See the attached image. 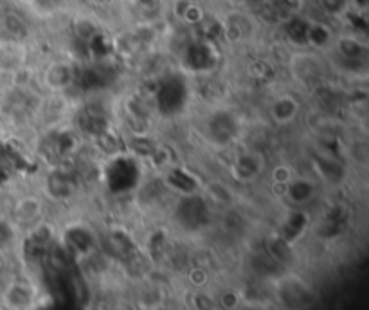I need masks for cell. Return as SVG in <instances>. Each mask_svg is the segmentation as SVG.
Here are the masks:
<instances>
[{"mask_svg": "<svg viewBox=\"0 0 369 310\" xmlns=\"http://www.w3.org/2000/svg\"><path fill=\"white\" fill-rule=\"evenodd\" d=\"M20 238L22 231L16 227L15 222L8 217V213H0V254L16 256Z\"/></svg>", "mask_w": 369, "mask_h": 310, "instance_id": "obj_26", "label": "cell"}, {"mask_svg": "<svg viewBox=\"0 0 369 310\" xmlns=\"http://www.w3.org/2000/svg\"><path fill=\"white\" fill-rule=\"evenodd\" d=\"M249 76L254 81L263 85H269L274 76V67L267 60H256L249 65Z\"/></svg>", "mask_w": 369, "mask_h": 310, "instance_id": "obj_30", "label": "cell"}, {"mask_svg": "<svg viewBox=\"0 0 369 310\" xmlns=\"http://www.w3.org/2000/svg\"><path fill=\"white\" fill-rule=\"evenodd\" d=\"M168 226L179 237L195 240L209 234L217 227L218 213L200 193L173 197L168 208Z\"/></svg>", "mask_w": 369, "mask_h": 310, "instance_id": "obj_1", "label": "cell"}, {"mask_svg": "<svg viewBox=\"0 0 369 310\" xmlns=\"http://www.w3.org/2000/svg\"><path fill=\"white\" fill-rule=\"evenodd\" d=\"M310 165H312L313 177L317 179L321 186H328V188H341L349 177L348 166L344 165L337 153L326 152V150L319 148L310 157Z\"/></svg>", "mask_w": 369, "mask_h": 310, "instance_id": "obj_15", "label": "cell"}, {"mask_svg": "<svg viewBox=\"0 0 369 310\" xmlns=\"http://www.w3.org/2000/svg\"><path fill=\"white\" fill-rule=\"evenodd\" d=\"M335 38V32L326 22L310 20L308 37H306V49H312L315 53L321 51H329Z\"/></svg>", "mask_w": 369, "mask_h": 310, "instance_id": "obj_25", "label": "cell"}, {"mask_svg": "<svg viewBox=\"0 0 369 310\" xmlns=\"http://www.w3.org/2000/svg\"><path fill=\"white\" fill-rule=\"evenodd\" d=\"M49 302L44 280L18 269L0 285L2 310H40Z\"/></svg>", "mask_w": 369, "mask_h": 310, "instance_id": "obj_4", "label": "cell"}, {"mask_svg": "<svg viewBox=\"0 0 369 310\" xmlns=\"http://www.w3.org/2000/svg\"><path fill=\"white\" fill-rule=\"evenodd\" d=\"M146 93L152 100L155 117L159 119H177L184 116L195 96L189 76L181 68H169L152 78V87Z\"/></svg>", "mask_w": 369, "mask_h": 310, "instance_id": "obj_2", "label": "cell"}, {"mask_svg": "<svg viewBox=\"0 0 369 310\" xmlns=\"http://www.w3.org/2000/svg\"><path fill=\"white\" fill-rule=\"evenodd\" d=\"M146 165L132 153L121 152L112 157L99 161V177L97 182L110 197H133L139 186L146 179Z\"/></svg>", "mask_w": 369, "mask_h": 310, "instance_id": "obj_3", "label": "cell"}, {"mask_svg": "<svg viewBox=\"0 0 369 310\" xmlns=\"http://www.w3.org/2000/svg\"><path fill=\"white\" fill-rule=\"evenodd\" d=\"M8 217L16 224V227L24 233L25 229L49 217V202L45 201L40 191H24L16 195L6 211Z\"/></svg>", "mask_w": 369, "mask_h": 310, "instance_id": "obj_12", "label": "cell"}, {"mask_svg": "<svg viewBox=\"0 0 369 310\" xmlns=\"http://www.w3.org/2000/svg\"><path fill=\"white\" fill-rule=\"evenodd\" d=\"M297 175L296 168L289 162H277L272 168L267 169V177L270 182V191H272L274 197H277L281 201L283 197V191H285V186L292 181Z\"/></svg>", "mask_w": 369, "mask_h": 310, "instance_id": "obj_28", "label": "cell"}, {"mask_svg": "<svg viewBox=\"0 0 369 310\" xmlns=\"http://www.w3.org/2000/svg\"><path fill=\"white\" fill-rule=\"evenodd\" d=\"M2 28H4L8 40L11 42H24L29 35V28L20 15L8 11L2 16Z\"/></svg>", "mask_w": 369, "mask_h": 310, "instance_id": "obj_29", "label": "cell"}, {"mask_svg": "<svg viewBox=\"0 0 369 310\" xmlns=\"http://www.w3.org/2000/svg\"><path fill=\"white\" fill-rule=\"evenodd\" d=\"M243 267L247 276L256 280H263V282H272L276 276H279L281 273H285L277 263H274L272 260L267 256V253L261 249L260 246L245 253Z\"/></svg>", "mask_w": 369, "mask_h": 310, "instance_id": "obj_22", "label": "cell"}, {"mask_svg": "<svg viewBox=\"0 0 369 310\" xmlns=\"http://www.w3.org/2000/svg\"><path fill=\"white\" fill-rule=\"evenodd\" d=\"M20 269L16 256H9V254H0V285L11 276L13 273Z\"/></svg>", "mask_w": 369, "mask_h": 310, "instance_id": "obj_32", "label": "cell"}, {"mask_svg": "<svg viewBox=\"0 0 369 310\" xmlns=\"http://www.w3.org/2000/svg\"><path fill=\"white\" fill-rule=\"evenodd\" d=\"M310 20L301 16L299 13L296 15H289L285 22H283V32L285 38L297 49H306V37H308Z\"/></svg>", "mask_w": 369, "mask_h": 310, "instance_id": "obj_27", "label": "cell"}, {"mask_svg": "<svg viewBox=\"0 0 369 310\" xmlns=\"http://www.w3.org/2000/svg\"><path fill=\"white\" fill-rule=\"evenodd\" d=\"M369 0H349V8H355L357 13H364L368 8Z\"/></svg>", "mask_w": 369, "mask_h": 310, "instance_id": "obj_37", "label": "cell"}, {"mask_svg": "<svg viewBox=\"0 0 369 310\" xmlns=\"http://www.w3.org/2000/svg\"><path fill=\"white\" fill-rule=\"evenodd\" d=\"M329 51L333 53V68L344 73L351 80L365 76V73H368L369 51L368 44L358 35H355V32L335 35Z\"/></svg>", "mask_w": 369, "mask_h": 310, "instance_id": "obj_9", "label": "cell"}, {"mask_svg": "<svg viewBox=\"0 0 369 310\" xmlns=\"http://www.w3.org/2000/svg\"><path fill=\"white\" fill-rule=\"evenodd\" d=\"M312 226L313 217L310 210H306V208H286V211L281 215V218L272 229L279 233L285 240H289L290 244L299 246L312 233Z\"/></svg>", "mask_w": 369, "mask_h": 310, "instance_id": "obj_17", "label": "cell"}, {"mask_svg": "<svg viewBox=\"0 0 369 310\" xmlns=\"http://www.w3.org/2000/svg\"><path fill=\"white\" fill-rule=\"evenodd\" d=\"M202 133L211 148L229 150L240 143L243 136V121L236 109L225 103H214L204 116Z\"/></svg>", "mask_w": 369, "mask_h": 310, "instance_id": "obj_6", "label": "cell"}, {"mask_svg": "<svg viewBox=\"0 0 369 310\" xmlns=\"http://www.w3.org/2000/svg\"><path fill=\"white\" fill-rule=\"evenodd\" d=\"M159 177H161L164 188L168 189L169 195H173V197H179V195L200 193L202 184H204L200 175H198L195 169L182 165V162L168 168L164 174H161Z\"/></svg>", "mask_w": 369, "mask_h": 310, "instance_id": "obj_19", "label": "cell"}, {"mask_svg": "<svg viewBox=\"0 0 369 310\" xmlns=\"http://www.w3.org/2000/svg\"><path fill=\"white\" fill-rule=\"evenodd\" d=\"M222 53L217 42L195 38L181 49L179 68L188 76H213L220 68Z\"/></svg>", "mask_w": 369, "mask_h": 310, "instance_id": "obj_10", "label": "cell"}, {"mask_svg": "<svg viewBox=\"0 0 369 310\" xmlns=\"http://www.w3.org/2000/svg\"><path fill=\"white\" fill-rule=\"evenodd\" d=\"M81 181L78 179L73 159L58 165H47L40 177V191L49 205H67L80 195Z\"/></svg>", "mask_w": 369, "mask_h": 310, "instance_id": "obj_8", "label": "cell"}, {"mask_svg": "<svg viewBox=\"0 0 369 310\" xmlns=\"http://www.w3.org/2000/svg\"><path fill=\"white\" fill-rule=\"evenodd\" d=\"M260 247L267 253V256L272 260L274 263L281 267L283 270H297L301 266V253H299V246H294L289 240L276 233L274 229L267 231L261 237Z\"/></svg>", "mask_w": 369, "mask_h": 310, "instance_id": "obj_16", "label": "cell"}, {"mask_svg": "<svg viewBox=\"0 0 369 310\" xmlns=\"http://www.w3.org/2000/svg\"><path fill=\"white\" fill-rule=\"evenodd\" d=\"M25 65L28 60H25V47L22 42L6 40L0 44V74L13 76Z\"/></svg>", "mask_w": 369, "mask_h": 310, "instance_id": "obj_23", "label": "cell"}, {"mask_svg": "<svg viewBox=\"0 0 369 310\" xmlns=\"http://www.w3.org/2000/svg\"><path fill=\"white\" fill-rule=\"evenodd\" d=\"M303 105L299 96L294 93H277L276 96L270 97L269 105H267V114H269L270 121L279 129L292 126L294 123L301 117Z\"/></svg>", "mask_w": 369, "mask_h": 310, "instance_id": "obj_20", "label": "cell"}, {"mask_svg": "<svg viewBox=\"0 0 369 310\" xmlns=\"http://www.w3.org/2000/svg\"><path fill=\"white\" fill-rule=\"evenodd\" d=\"M58 244L71 262L78 263L99 249V227L87 218H68L58 224Z\"/></svg>", "mask_w": 369, "mask_h": 310, "instance_id": "obj_7", "label": "cell"}, {"mask_svg": "<svg viewBox=\"0 0 369 310\" xmlns=\"http://www.w3.org/2000/svg\"><path fill=\"white\" fill-rule=\"evenodd\" d=\"M322 11L328 16L339 18V16H346L349 8V0H317Z\"/></svg>", "mask_w": 369, "mask_h": 310, "instance_id": "obj_31", "label": "cell"}, {"mask_svg": "<svg viewBox=\"0 0 369 310\" xmlns=\"http://www.w3.org/2000/svg\"><path fill=\"white\" fill-rule=\"evenodd\" d=\"M204 18H205L204 8H202V6L198 4V2H195V0H193L191 6H189L188 11H186L184 18H182V22H184L186 25H191V28H197V25L200 24V22L204 20Z\"/></svg>", "mask_w": 369, "mask_h": 310, "instance_id": "obj_33", "label": "cell"}, {"mask_svg": "<svg viewBox=\"0 0 369 310\" xmlns=\"http://www.w3.org/2000/svg\"><path fill=\"white\" fill-rule=\"evenodd\" d=\"M179 162L181 161H179V153L177 150H175V146L164 141H157L155 150H153L152 157L148 159L146 166H150L155 175H161L164 174L168 168L179 165Z\"/></svg>", "mask_w": 369, "mask_h": 310, "instance_id": "obj_24", "label": "cell"}, {"mask_svg": "<svg viewBox=\"0 0 369 310\" xmlns=\"http://www.w3.org/2000/svg\"><path fill=\"white\" fill-rule=\"evenodd\" d=\"M0 310H2V309H0Z\"/></svg>", "mask_w": 369, "mask_h": 310, "instance_id": "obj_38", "label": "cell"}, {"mask_svg": "<svg viewBox=\"0 0 369 310\" xmlns=\"http://www.w3.org/2000/svg\"><path fill=\"white\" fill-rule=\"evenodd\" d=\"M76 64L71 60H52L45 65L37 76L38 85L44 93L52 96H65L74 89Z\"/></svg>", "mask_w": 369, "mask_h": 310, "instance_id": "obj_14", "label": "cell"}, {"mask_svg": "<svg viewBox=\"0 0 369 310\" xmlns=\"http://www.w3.org/2000/svg\"><path fill=\"white\" fill-rule=\"evenodd\" d=\"M193 0H173L171 4V11H173V16L177 18V20L182 22V18H184L186 11H188V8L191 6Z\"/></svg>", "mask_w": 369, "mask_h": 310, "instance_id": "obj_34", "label": "cell"}, {"mask_svg": "<svg viewBox=\"0 0 369 310\" xmlns=\"http://www.w3.org/2000/svg\"><path fill=\"white\" fill-rule=\"evenodd\" d=\"M269 161L258 148H241L229 162V177L238 186H254L267 175Z\"/></svg>", "mask_w": 369, "mask_h": 310, "instance_id": "obj_11", "label": "cell"}, {"mask_svg": "<svg viewBox=\"0 0 369 310\" xmlns=\"http://www.w3.org/2000/svg\"><path fill=\"white\" fill-rule=\"evenodd\" d=\"M148 310H182V309H179L177 305H173V303H169L168 299H164V302H159L155 303V305H152Z\"/></svg>", "mask_w": 369, "mask_h": 310, "instance_id": "obj_36", "label": "cell"}, {"mask_svg": "<svg viewBox=\"0 0 369 310\" xmlns=\"http://www.w3.org/2000/svg\"><path fill=\"white\" fill-rule=\"evenodd\" d=\"M277 4L285 9L289 15H296V13L301 11L303 0H277Z\"/></svg>", "mask_w": 369, "mask_h": 310, "instance_id": "obj_35", "label": "cell"}, {"mask_svg": "<svg viewBox=\"0 0 369 310\" xmlns=\"http://www.w3.org/2000/svg\"><path fill=\"white\" fill-rule=\"evenodd\" d=\"M272 306L277 310H310L319 299V292L299 270H285L270 282Z\"/></svg>", "mask_w": 369, "mask_h": 310, "instance_id": "obj_5", "label": "cell"}, {"mask_svg": "<svg viewBox=\"0 0 369 310\" xmlns=\"http://www.w3.org/2000/svg\"><path fill=\"white\" fill-rule=\"evenodd\" d=\"M202 195L213 205L217 213H224L238 208V193L236 189L229 182L222 181V179H211L204 181L202 184Z\"/></svg>", "mask_w": 369, "mask_h": 310, "instance_id": "obj_21", "label": "cell"}, {"mask_svg": "<svg viewBox=\"0 0 369 310\" xmlns=\"http://www.w3.org/2000/svg\"><path fill=\"white\" fill-rule=\"evenodd\" d=\"M290 74L299 87L317 90L326 85V65L315 51H297L289 60Z\"/></svg>", "mask_w": 369, "mask_h": 310, "instance_id": "obj_13", "label": "cell"}, {"mask_svg": "<svg viewBox=\"0 0 369 310\" xmlns=\"http://www.w3.org/2000/svg\"><path fill=\"white\" fill-rule=\"evenodd\" d=\"M321 193V184L313 175L297 174L289 184L285 186L281 201L286 202V208H306L319 198Z\"/></svg>", "mask_w": 369, "mask_h": 310, "instance_id": "obj_18", "label": "cell"}]
</instances>
